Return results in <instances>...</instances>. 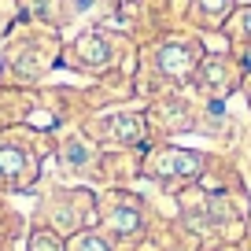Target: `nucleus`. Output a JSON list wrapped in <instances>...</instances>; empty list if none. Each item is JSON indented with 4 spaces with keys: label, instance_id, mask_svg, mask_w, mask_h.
<instances>
[{
    "label": "nucleus",
    "instance_id": "1",
    "mask_svg": "<svg viewBox=\"0 0 251 251\" xmlns=\"http://www.w3.org/2000/svg\"><path fill=\"white\" fill-rule=\"evenodd\" d=\"M144 174L155 181H177V177H200L203 174V159L196 151L185 148H163L144 163Z\"/></svg>",
    "mask_w": 251,
    "mask_h": 251
},
{
    "label": "nucleus",
    "instance_id": "2",
    "mask_svg": "<svg viewBox=\"0 0 251 251\" xmlns=\"http://www.w3.org/2000/svg\"><path fill=\"white\" fill-rule=\"evenodd\" d=\"M33 177V159L15 144H0V185L23 188Z\"/></svg>",
    "mask_w": 251,
    "mask_h": 251
},
{
    "label": "nucleus",
    "instance_id": "3",
    "mask_svg": "<svg viewBox=\"0 0 251 251\" xmlns=\"http://www.w3.org/2000/svg\"><path fill=\"white\" fill-rule=\"evenodd\" d=\"M100 133L115 144H133L144 137V118L141 115H107V118H100Z\"/></svg>",
    "mask_w": 251,
    "mask_h": 251
},
{
    "label": "nucleus",
    "instance_id": "4",
    "mask_svg": "<svg viewBox=\"0 0 251 251\" xmlns=\"http://www.w3.org/2000/svg\"><path fill=\"white\" fill-rule=\"evenodd\" d=\"M155 63H159V71L170 74V78H188L192 74V67H196V55H192V48L185 45H163L155 52Z\"/></svg>",
    "mask_w": 251,
    "mask_h": 251
},
{
    "label": "nucleus",
    "instance_id": "5",
    "mask_svg": "<svg viewBox=\"0 0 251 251\" xmlns=\"http://www.w3.org/2000/svg\"><path fill=\"white\" fill-rule=\"evenodd\" d=\"M200 85L211 89V93H229V89H233L229 63H226V59H218V55H211V59L203 63V71H200Z\"/></svg>",
    "mask_w": 251,
    "mask_h": 251
},
{
    "label": "nucleus",
    "instance_id": "6",
    "mask_svg": "<svg viewBox=\"0 0 251 251\" xmlns=\"http://www.w3.org/2000/svg\"><path fill=\"white\" fill-rule=\"evenodd\" d=\"M78 55H81V63H89V67H107L111 63V45L100 37V33H85V37L78 41Z\"/></svg>",
    "mask_w": 251,
    "mask_h": 251
},
{
    "label": "nucleus",
    "instance_id": "7",
    "mask_svg": "<svg viewBox=\"0 0 251 251\" xmlns=\"http://www.w3.org/2000/svg\"><path fill=\"white\" fill-rule=\"evenodd\" d=\"M107 222H111L115 233H137V229H141V211H137V207H115V211L107 214Z\"/></svg>",
    "mask_w": 251,
    "mask_h": 251
},
{
    "label": "nucleus",
    "instance_id": "8",
    "mask_svg": "<svg viewBox=\"0 0 251 251\" xmlns=\"http://www.w3.org/2000/svg\"><path fill=\"white\" fill-rule=\"evenodd\" d=\"M63 166H71V170L89 166V148H85L81 141H71L67 148H63Z\"/></svg>",
    "mask_w": 251,
    "mask_h": 251
},
{
    "label": "nucleus",
    "instance_id": "9",
    "mask_svg": "<svg viewBox=\"0 0 251 251\" xmlns=\"http://www.w3.org/2000/svg\"><path fill=\"white\" fill-rule=\"evenodd\" d=\"M71 251H115V248H111V240L100 236V233H81L78 240L71 244Z\"/></svg>",
    "mask_w": 251,
    "mask_h": 251
},
{
    "label": "nucleus",
    "instance_id": "10",
    "mask_svg": "<svg viewBox=\"0 0 251 251\" xmlns=\"http://www.w3.org/2000/svg\"><path fill=\"white\" fill-rule=\"evenodd\" d=\"M229 8H233V0H196V11L203 19H211V23H218Z\"/></svg>",
    "mask_w": 251,
    "mask_h": 251
},
{
    "label": "nucleus",
    "instance_id": "11",
    "mask_svg": "<svg viewBox=\"0 0 251 251\" xmlns=\"http://www.w3.org/2000/svg\"><path fill=\"white\" fill-rule=\"evenodd\" d=\"M30 251H63V244H59V236H52V233H33Z\"/></svg>",
    "mask_w": 251,
    "mask_h": 251
},
{
    "label": "nucleus",
    "instance_id": "12",
    "mask_svg": "<svg viewBox=\"0 0 251 251\" xmlns=\"http://www.w3.org/2000/svg\"><path fill=\"white\" fill-rule=\"evenodd\" d=\"M240 23H244V33L251 37V8H248V11H240Z\"/></svg>",
    "mask_w": 251,
    "mask_h": 251
}]
</instances>
